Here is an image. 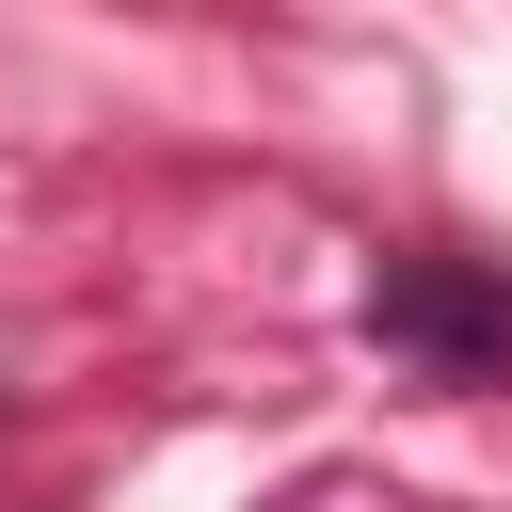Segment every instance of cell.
I'll return each mask as SVG.
<instances>
[{
    "label": "cell",
    "mask_w": 512,
    "mask_h": 512,
    "mask_svg": "<svg viewBox=\"0 0 512 512\" xmlns=\"http://www.w3.org/2000/svg\"><path fill=\"white\" fill-rule=\"evenodd\" d=\"M368 336H416L432 368H496V336H512V320H496L480 288H448L432 256H384V288H368Z\"/></svg>",
    "instance_id": "cell-1"
}]
</instances>
